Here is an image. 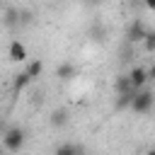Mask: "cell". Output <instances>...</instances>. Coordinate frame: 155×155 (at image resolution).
Instances as JSON below:
<instances>
[{
  "label": "cell",
  "mask_w": 155,
  "mask_h": 155,
  "mask_svg": "<svg viewBox=\"0 0 155 155\" xmlns=\"http://www.w3.org/2000/svg\"><path fill=\"white\" fill-rule=\"evenodd\" d=\"M2 145L10 153H19L22 145H24V131L22 128H7L5 136H2Z\"/></svg>",
  "instance_id": "obj_1"
},
{
  "label": "cell",
  "mask_w": 155,
  "mask_h": 155,
  "mask_svg": "<svg viewBox=\"0 0 155 155\" xmlns=\"http://www.w3.org/2000/svg\"><path fill=\"white\" fill-rule=\"evenodd\" d=\"M153 102H155L153 92L140 90V92H136V94H133V99H131V109H133L136 114H145V111H150V109H153Z\"/></svg>",
  "instance_id": "obj_2"
},
{
  "label": "cell",
  "mask_w": 155,
  "mask_h": 155,
  "mask_svg": "<svg viewBox=\"0 0 155 155\" xmlns=\"http://www.w3.org/2000/svg\"><path fill=\"white\" fill-rule=\"evenodd\" d=\"M145 24H143V19H133L131 24H128V31H126V39L128 41H143L145 39Z\"/></svg>",
  "instance_id": "obj_3"
},
{
  "label": "cell",
  "mask_w": 155,
  "mask_h": 155,
  "mask_svg": "<svg viewBox=\"0 0 155 155\" xmlns=\"http://www.w3.org/2000/svg\"><path fill=\"white\" fill-rule=\"evenodd\" d=\"M128 80H131V87H133V92H140V87L148 82V70L136 65V68L128 73Z\"/></svg>",
  "instance_id": "obj_4"
},
{
  "label": "cell",
  "mask_w": 155,
  "mask_h": 155,
  "mask_svg": "<svg viewBox=\"0 0 155 155\" xmlns=\"http://www.w3.org/2000/svg\"><path fill=\"white\" fill-rule=\"evenodd\" d=\"M7 56H10V61L22 63V61H27V46H24L19 39H15V41L10 44V48H7Z\"/></svg>",
  "instance_id": "obj_5"
},
{
  "label": "cell",
  "mask_w": 155,
  "mask_h": 155,
  "mask_svg": "<svg viewBox=\"0 0 155 155\" xmlns=\"http://www.w3.org/2000/svg\"><path fill=\"white\" fill-rule=\"evenodd\" d=\"M75 75H78V68H75L73 63H68V61L56 68V78H58V80H65V82H68V80H73Z\"/></svg>",
  "instance_id": "obj_6"
},
{
  "label": "cell",
  "mask_w": 155,
  "mask_h": 155,
  "mask_svg": "<svg viewBox=\"0 0 155 155\" xmlns=\"http://www.w3.org/2000/svg\"><path fill=\"white\" fill-rule=\"evenodd\" d=\"M114 92H116V94H128V92H133L128 75H119V78L114 80Z\"/></svg>",
  "instance_id": "obj_7"
},
{
  "label": "cell",
  "mask_w": 155,
  "mask_h": 155,
  "mask_svg": "<svg viewBox=\"0 0 155 155\" xmlns=\"http://www.w3.org/2000/svg\"><path fill=\"white\" fill-rule=\"evenodd\" d=\"M65 124H68V111H65V109H53V111H51V126L61 128V126H65Z\"/></svg>",
  "instance_id": "obj_8"
},
{
  "label": "cell",
  "mask_w": 155,
  "mask_h": 155,
  "mask_svg": "<svg viewBox=\"0 0 155 155\" xmlns=\"http://www.w3.org/2000/svg\"><path fill=\"white\" fill-rule=\"evenodd\" d=\"M56 155H82V150L75 143H63V145L56 148Z\"/></svg>",
  "instance_id": "obj_9"
},
{
  "label": "cell",
  "mask_w": 155,
  "mask_h": 155,
  "mask_svg": "<svg viewBox=\"0 0 155 155\" xmlns=\"http://www.w3.org/2000/svg\"><path fill=\"white\" fill-rule=\"evenodd\" d=\"M27 75H29V80H34V78H39L41 73H44V63L41 61H31L29 65H27V70H24Z\"/></svg>",
  "instance_id": "obj_10"
},
{
  "label": "cell",
  "mask_w": 155,
  "mask_h": 155,
  "mask_svg": "<svg viewBox=\"0 0 155 155\" xmlns=\"http://www.w3.org/2000/svg\"><path fill=\"white\" fill-rule=\"evenodd\" d=\"M29 82H31V80H29V75H27V73H19V75H15L12 87H15V92H19V90H24Z\"/></svg>",
  "instance_id": "obj_11"
},
{
  "label": "cell",
  "mask_w": 155,
  "mask_h": 155,
  "mask_svg": "<svg viewBox=\"0 0 155 155\" xmlns=\"http://www.w3.org/2000/svg\"><path fill=\"white\" fill-rule=\"evenodd\" d=\"M133 94L136 92H128V94H116V109H126V107H131V99H133Z\"/></svg>",
  "instance_id": "obj_12"
},
{
  "label": "cell",
  "mask_w": 155,
  "mask_h": 155,
  "mask_svg": "<svg viewBox=\"0 0 155 155\" xmlns=\"http://www.w3.org/2000/svg\"><path fill=\"white\" fill-rule=\"evenodd\" d=\"M143 44H145V51L155 53V31H148V34H145V39H143Z\"/></svg>",
  "instance_id": "obj_13"
},
{
  "label": "cell",
  "mask_w": 155,
  "mask_h": 155,
  "mask_svg": "<svg viewBox=\"0 0 155 155\" xmlns=\"http://www.w3.org/2000/svg\"><path fill=\"white\" fill-rule=\"evenodd\" d=\"M148 80H155V63H153L150 70H148Z\"/></svg>",
  "instance_id": "obj_14"
},
{
  "label": "cell",
  "mask_w": 155,
  "mask_h": 155,
  "mask_svg": "<svg viewBox=\"0 0 155 155\" xmlns=\"http://www.w3.org/2000/svg\"><path fill=\"white\" fill-rule=\"evenodd\" d=\"M145 7H148V10H155V0H148V2H145Z\"/></svg>",
  "instance_id": "obj_15"
},
{
  "label": "cell",
  "mask_w": 155,
  "mask_h": 155,
  "mask_svg": "<svg viewBox=\"0 0 155 155\" xmlns=\"http://www.w3.org/2000/svg\"><path fill=\"white\" fill-rule=\"evenodd\" d=\"M145 155H155V148H153V150H148V153H145Z\"/></svg>",
  "instance_id": "obj_16"
},
{
  "label": "cell",
  "mask_w": 155,
  "mask_h": 155,
  "mask_svg": "<svg viewBox=\"0 0 155 155\" xmlns=\"http://www.w3.org/2000/svg\"><path fill=\"white\" fill-rule=\"evenodd\" d=\"M0 10H2V2H0Z\"/></svg>",
  "instance_id": "obj_17"
}]
</instances>
